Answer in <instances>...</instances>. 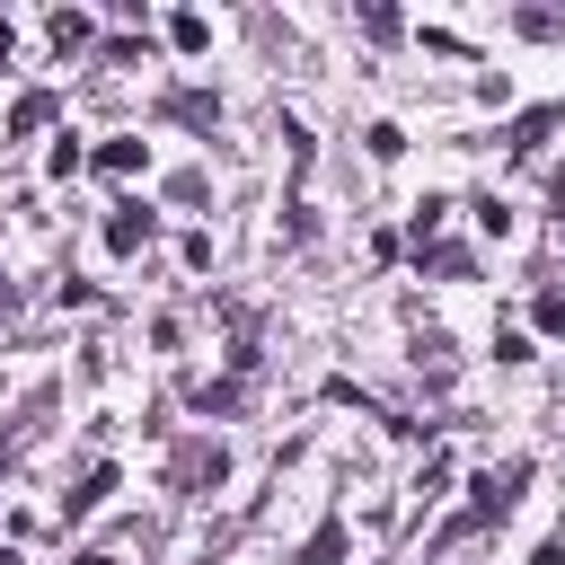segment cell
Instances as JSON below:
<instances>
[{
  "instance_id": "6da1fadb",
  "label": "cell",
  "mask_w": 565,
  "mask_h": 565,
  "mask_svg": "<svg viewBox=\"0 0 565 565\" xmlns=\"http://www.w3.org/2000/svg\"><path fill=\"white\" fill-rule=\"evenodd\" d=\"M141 238H150V212H115L106 221V247H141Z\"/></svg>"
},
{
  "instance_id": "7a4b0ae2",
  "label": "cell",
  "mask_w": 565,
  "mask_h": 565,
  "mask_svg": "<svg viewBox=\"0 0 565 565\" xmlns=\"http://www.w3.org/2000/svg\"><path fill=\"white\" fill-rule=\"evenodd\" d=\"M141 159H150V150H141V141H106V150H97V168H115V177H132V168H141Z\"/></svg>"
},
{
  "instance_id": "3957f363",
  "label": "cell",
  "mask_w": 565,
  "mask_h": 565,
  "mask_svg": "<svg viewBox=\"0 0 565 565\" xmlns=\"http://www.w3.org/2000/svg\"><path fill=\"white\" fill-rule=\"evenodd\" d=\"M335 556H344V530H335V521H327V530H318V539H309V565H335Z\"/></svg>"
},
{
  "instance_id": "277c9868",
  "label": "cell",
  "mask_w": 565,
  "mask_h": 565,
  "mask_svg": "<svg viewBox=\"0 0 565 565\" xmlns=\"http://www.w3.org/2000/svg\"><path fill=\"white\" fill-rule=\"evenodd\" d=\"M0 565H18V556H0Z\"/></svg>"
}]
</instances>
